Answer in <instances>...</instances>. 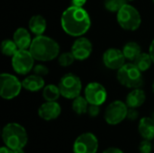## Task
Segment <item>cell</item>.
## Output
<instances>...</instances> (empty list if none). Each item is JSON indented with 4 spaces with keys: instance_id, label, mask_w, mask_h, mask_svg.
<instances>
[{
    "instance_id": "obj_1",
    "label": "cell",
    "mask_w": 154,
    "mask_h": 153,
    "mask_svg": "<svg viewBox=\"0 0 154 153\" xmlns=\"http://www.w3.org/2000/svg\"><path fill=\"white\" fill-rule=\"evenodd\" d=\"M60 24L67 34L72 37H80L89 30L91 19L83 7L70 5L62 13Z\"/></svg>"
},
{
    "instance_id": "obj_2",
    "label": "cell",
    "mask_w": 154,
    "mask_h": 153,
    "mask_svg": "<svg viewBox=\"0 0 154 153\" xmlns=\"http://www.w3.org/2000/svg\"><path fill=\"white\" fill-rule=\"evenodd\" d=\"M29 50L35 60L50 61L59 56L60 45L52 38L42 34L32 39Z\"/></svg>"
},
{
    "instance_id": "obj_3",
    "label": "cell",
    "mask_w": 154,
    "mask_h": 153,
    "mask_svg": "<svg viewBox=\"0 0 154 153\" xmlns=\"http://www.w3.org/2000/svg\"><path fill=\"white\" fill-rule=\"evenodd\" d=\"M2 138L5 146L11 150L24 148L28 142V134L24 127L17 123H9L2 130Z\"/></svg>"
},
{
    "instance_id": "obj_4",
    "label": "cell",
    "mask_w": 154,
    "mask_h": 153,
    "mask_svg": "<svg viewBox=\"0 0 154 153\" xmlns=\"http://www.w3.org/2000/svg\"><path fill=\"white\" fill-rule=\"evenodd\" d=\"M117 80L127 88H139L143 85L142 71L134 63H125L117 70Z\"/></svg>"
},
{
    "instance_id": "obj_5",
    "label": "cell",
    "mask_w": 154,
    "mask_h": 153,
    "mask_svg": "<svg viewBox=\"0 0 154 153\" xmlns=\"http://www.w3.org/2000/svg\"><path fill=\"white\" fill-rule=\"evenodd\" d=\"M116 14L118 24L125 31H136L142 23V17L139 11L128 3L125 4Z\"/></svg>"
},
{
    "instance_id": "obj_6",
    "label": "cell",
    "mask_w": 154,
    "mask_h": 153,
    "mask_svg": "<svg viewBox=\"0 0 154 153\" xmlns=\"http://www.w3.org/2000/svg\"><path fill=\"white\" fill-rule=\"evenodd\" d=\"M59 87L63 97L67 99H74L80 96L82 83L79 77L73 73H68L60 78Z\"/></svg>"
},
{
    "instance_id": "obj_7",
    "label": "cell",
    "mask_w": 154,
    "mask_h": 153,
    "mask_svg": "<svg viewBox=\"0 0 154 153\" xmlns=\"http://www.w3.org/2000/svg\"><path fill=\"white\" fill-rule=\"evenodd\" d=\"M23 87L22 82L10 73H2L0 76V96L5 100L16 97Z\"/></svg>"
},
{
    "instance_id": "obj_8",
    "label": "cell",
    "mask_w": 154,
    "mask_h": 153,
    "mask_svg": "<svg viewBox=\"0 0 154 153\" xmlns=\"http://www.w3.org/2000/svg\"><path fill=\"white\" fill-rule=\"evenodd\" d=\"M34 58L29 50H18L12 57L13 69L19 75L28 74L34 67Z\"/></svg>"
},
{
    "instance_id": "obj_9",
    "label": "cell",
    "mask_w": 154,
    "mask_h": 153,
    "mask_svg": "<svg viewBox=\"0 0 154 153\" xmlns=\"http://www.w3.org/2000/svg\"><path fill=\"white\" fill-rule=\"evenodd\" d=\"M128 106L121 100H116L108 105L105 111V120L110 125H116L122 123L127 115Z\"/></svg>"
},
{
    "instance_id": "obj_10",
    "label": "cell",
    "mask_w": 154,
    "mask_h": 153,
    "mask_svg": "<svg viewBox=\"0 0 154 153\" xmlns=\"http://www.w3.org/2000/svg\"><path fill=\"white\" fill-rule=\"evenodd\" d=\"M98 149V140L92 133L80 134L74 142V153H97Z\"/></svg>"
},
{
    "instance_id": "obj_11",
    "label": "cell",
    "mask_w": 154,
    "mask_h": 153,
    "mask_svg": "<svg viewBox=\"0 0 154 153\" xmlns=\"http://www.w3.org/2000/svg\"><path fill=\"white\" fill-rule=\"evenodd\" d=\"M85 97L90 105L101 106L107 98V91L102 84L91 82L85 88Z\"/></svg>"
},
{
    "instance_id": "obj_12",
    "label": "cell",
    "mask_w": 154,
    "mask_h": 153,
    "mask_svg": "<svg viewBox=\"0 0 154 153\" xmlns=\"http://www.w3.org/2000/svg\"><path fill=\"white\" fill-rule=\"evenodd\" d=\"M125 57L123 50L116 48H110L103 54V63L110 69L118 70L125 64Z\"/></svg>"
},
{
    "instance_id": "obj_13",
    "label": "cell",
    "mask_w": 154,
    "mask_h": 153,
    "mask_svg": "<svg viewBox=\"0 0 154 153\" xmlns=\"http://www.w3.org/2000/svg\"><path fill=\"white\" fill-rule=\"evenodd\" d=\"M93 50L91 41L86 37H78L71 47V52L73 53L76 60H85L89 58Z\"/></svg>"
},
{
    "instance_id": "obj_14",
    "label": "cell",
    "mask_w": 154,
    "mask_h": 153,
    "mask_svg": "<svg viewBox=\"0 0 154 153\" xmlns=\"http://www.w3.org/2000/svg\"><path fill=\"white\" fill-rule=\"evenodd\" d=\"M61 113L60 105L56 101H46L38 109L39 116L45 121L55 120Z\"/></svg>"
},
{
    "instance_id": "obj_15",
    "label": "cell",
    "mask_w": 154,
    "mask_h": 153,
    "mask_svg": "<svg viewBox=\"0 0 154 153\" xmlns=\"http://www.w3.org/2000/svg\"><path fill=\"white\" fill-rule=\"evenodd\" d=\"M13 40L16 43L19 50H28L32 41L29 31L23 27L17 28L15 30L13 35Z\"/></svg>"
},
{
    "instance_id": "obj_16",
    "label": "cell",
    "mask_w": 154,
    "mask_h": 153,
    "mask_svg": "<svg viewBox=\"0 0 154 153\" xmlns=\"http://www.w3.org/2000/svg\"><path fill=\"white\" fill-rule=\"evenodd\" d=\"M146 100L145 92L142 88H134L132 91L127 95L125 99V104L128 107L132 108H138L142 106Z\"/></svg>"
},
{
    "instance_id": "obj_17",
    "label": "cell",
    "mask_w": 154,
    "mask_h": 153,
    "mask_svg": "<svg viewBox=\"0 0 154 153\" xmlns=\"http://www.w3.org/2000/svg\"><path fill=\"white\" fill-rule=\"evenodd\" d=\"M22 85L25 90L30 92H36L42 89L45 87V82L42 77L33 74L26 77L22 81Z\"/></svg>"
},
{
    "instance_id": "obj_18",
    "label": "cell",
    "mask_w": 154,
    "mask_h": 153,
    "mask_svg": "<svg viewBox=\"0 0 154 153\" xmlns=\"http://www.w3.org/2000/svg\"><path fill=\"white\" fill-rule=\"evenodd\" d=\"M138 131L143 139L152 141L154 139V121L151 117H143L138 125Z\"/></svg>"
},
{
    "instance_id": "obj_19",
    "label": "cell",
    "mask_w": 154,
    "mask_h": 153,
    "mask_svg": "<svg viewBox=\"0 0 154 153\" xmlns=\"http://www.w3.org/2000/svg\"><path fill=\"white\" fill-rule=\"evenodd\" d=\"M29 30L36 36L42 35L47 28L46 19L41 14L32 15L28 23Z\"/></svg>"
},
{
    "instance_id": "obj_20",
    "label": "cell",
    "mask_w": 154,
    "mask_h": 153,
    "mask_svg": "<svg viewBox=\"0 0 154 153\" xmlns=\"http://www.w3.org/2000/svg\"><path fill=\"white\" fill-rule=\"evenodd\" d=\"M141 52V46L135 41H129L123 48V53L125 59L130 61H134Z\"/></svg>"
},
{
    "instance_id": "obj_21",
    "label": "cell",
    "mask_w": 154,
    "mask_h": 153,
    "mask_svg": "<svg viewBox=\"0 0 154 153\" xmlns=\"http://www.w3.org/2000/svg\"><path fill=\"white\" fill-rule=\"evenodd\" d=\"M133 63L142 71H146L148 70L151 66H152V57L150 55V53H146V52H141L137 57L136 59L133 61Z\"/></svg>"
},
{
    "instance_id": "obj_22",
    "label": "cell",
    "mask_w": 154,
    "mask_h": 153,
    "mask_svg": "<svg viewBox=\"0 0 154 153\" xmlns=\"http://www.w3.org/2000/svg\"><path fill=\"white\" fill-rule=\"evenodd\" d=\"M61 96L59 86L50 84L42 88V97L45 101H57Z\"/></svg>"
},
{
    "instance_id": "obj_23",
    "label": "cell",
    "mask_w": 154,
    "mask_h": 153,
    "mask_svg": "<svg viewBox=\"0 0 154 153\" xmlns=\"http://www.w3.org/2000/svg\"><path fill=\"white\" fill-rule=\"evenodd\" d=\"M88 106H89V103L88 102V100L85 96H79L73 99L72 109L79 115H81L88 113Z\"/></svg>"
},
{
    "instance_id": "obj_24",
    "label": "cell",
    "mask_w": 154,
    "mask_h": 153,
    "mask_svg": "<svg viewBox=\"0 0 154 153\" xmlns=\"http://www.w3.org/2000/svg\"><path fill=\"white\" fill-rule=\"evenodd\" d=\"M18 50H19V48L17 47V45L14 40L5 39L1 43V50L5 56L13 57L18 51Z\"/></svg>"
},
{
    "instance_id": "obj_25",
    "label": "cell",
    "mask_w": 154,
    "mask_h": 153,
    "mask_svg": "<svg viewBox=\"0 0 154 153\" xmlns=\"http://www.w3.org/2000/svg\"><path fill=\"white\" fill-rule=\"evenodd\" d=\"M125 4H127L126 0H105L104 2L105 8L112 13H117Z\"/></svg>"
},
{
    "instance_id": "obj_26",
    "label": "cell",
    "mask_w": 154,
    "mask_h": 153,
    "mask_svg": "<svg viewBox=\"0 0 154 153\" xmlns=\"http://www.w3.org/2000/svg\"><path fill=\"white\" fill-rule=\"evenodd\" d=\"M76 60L73 53L71 51H66L61 53L59 57H58V62L61 67H69L70 66L74 61Z\"/></svg>"
},
{
    "instance_id": "obj_27",
    "label": "cell",
    "mask_w": 154,
    "mask_h": 153,
    "mask_svg": "<svg viewBox=\"0 0 154 153\" xmlns=\"http://www.w3.org/2000/svg\"><path fill=\"white\" fill-rule=\"evenodd\" d=\"M153 150V144L152 143V141L143 139L140 145H139V151L140 153H152Z\"/></svg>"
},
{
    "instance_id": "obj_28",
    "label": "cell",
    "mask_w": 154,
    "mask_h": 153,
    "mask_svg": "<svg viewBox=\"0 0 154 153\" xmlns=\"http://www.w3.org/2000/svg\"><path fill=\"white\" fill-rule=\"evenodd\" d=\"M33 73L38 75V76H41V77H43V76H46L48 75L49 73V69L43 65V64H37V65H34L33 69Z\"/></svg>"
},
{
    "instance_id": "obj_29",
    "label": "cell",
    "mask_w": 154,
    "mask_h": 153,
    "mask_svg": "<svg viewBox=\"0 0 154 153\" xmlns=\"http://www.w3.org/2000/svg\"><path fill=\"white\" fill-rule=\"evenodd\" d=\"M139 117V112L137 111V108H132L128 107V112L126 115V119L130 121H135Z\"/></svg>"
},
{
    "instance_id": "obj_30",
    "label": "cell",
    "mask_w": 154,
    "mask_h": 153,
    "mask_svg": "<svg viewBox=\"0 0 154 153\" xmlns=\"http://www.w3.org/2000/svg\"><path fill=\"white\" fill-rule=\"evenodd\" d=\"M100 106H97V105H90L88 106V114L91 116V117H96L99 115L100 113Z\"/></svg>"
},
{
    "instance_id": "obj_31",
    "label": "cell",
    "mask_w": 154,
    "mask_h": 153,
    "mask_svg": "<svg viewBox=\"0 0 154 153\" xmlns=\"http://www.w3.org/2000/svg\"><path fill=\"white\" fill-rule=\"evenodd\" d=\"M102 153H125L121 149L116 148V147H109L106 149Z\"/></svg>"
},
{
    "instance_id": "obj_32",
    "label": "cell",
    "mask_w": 154,
    "mask_h": 153,
    "mask_svg": "<svg viewBox=\"0 0 154 153\" xmlns=\"http://www.w3.org/2000/svg\"><path fill=\"white\" fill-rule=\"evenodd\" d=\"M87 3V0H71V5L83 7Z\"/></svg>"
},
{
    "instance_id": "obj_33",
    "label": "cell",
    "mask_w": 154,
    "mask_h": 153,
    "mask_svg": "<svg viewBox=\"0 0 154 153\" xmlns=\"http://www.w3.org/2000/svg\"><path fill=\"white\" fill-rule=\"evenodd\" d=\"M149 53L152 57V62L154 63V40L152 41L150 47H149Z\"/></svg>"
},
{
    "instance_id": "obj_34",
    "label": "cell",
    "mask_w": 154,
    "mask_h": 153,
    "mask_svg": "<svg viewBox=\"0 0 154 153\" xmlns=\"http://www.w3.org/2000/svg\"><path fill=\"white\" fill-rule=\"evenodd\" d=\"M0 153H14L13 152V150H11L10 148H8L7 146H3L1 147L0 149Z\"/></svg>"
},
{
    "instance_id": "obj_35",
    "label": "cell",
    "mask_w": 154,
    "mask_h": 153,
    "mask_svg": "<svg viewBox=\"0 0 154 153\" xmlns=\"http://www.w3.org/2000/svg\"><path fill=\"white\" fill-rule=\"evenodd\" d=\"M14 153H24L23 151V148H20V149H16V150H14L13 151Z\"/></svg>"
},
{
    "instance_id": "obj_36",
    "label": "cell",
    "mask_w": 154,
    "mask_h": 153,
    "mask_svg": "<svg viewBox=\"0 0 154 153\" xmlns=\"http://www.w3.org/2000/svg\"><path fill=\"white\" fill-rule=\"evenodd\" d=\"M152 91H153V94H154V80H153V83H152Z\"/></svg>"
},
{
    "instance_id": "obj_37",
    "label": "cell",
    "mask_w": 154,
    "mask_h": 153,
    "mask_svg": "<svg viewBox=\"0 0 154 153\" xmlns=\"http://www.w3.org/2000/svg\"><path fill=\"white\" fill-rule=\"evenodd\" d=\"M152 118L153 119V121H154V112H153V114H152Z\"/></svg>"
},
{
    "instance_id": "obj_38",
    "label": "cell",
    "mask_w": 154,
    "mask_h": 153,
    "mask_svg": "<svg viewBox=\"0 0 154 153\" xmlns=\"http://www.w3.org/2000/svg\"><path fill=\"white\" fill-rule=\"evenodd\" d=\"M126 1L128 2V1H134V0H126Z\"/></svg>"
},
{
    "instance_id": "obj_39",
    "label": "cell",
    "mask_w": 154,
    "mask_h": 153,
    "mask_svg": "<svg viewBox=\"0 0 154 153\" xmlns=\"http://www.w3.org/2000/svg\"><path fill=\"white\" fill-rule=\"evenodd\" d=\"M153 150H154V142H153Z\"/></svg>"
},
{
    "instance_id": "obj_40",
    "label": "cell",
    "mask_w": 154,
    "mask_h": 153,
    "mask_svg": "<svg viewBox=\"0 0 154 153\" xmlns=\"http://www.w3.org/2000/svg\"><path fill=\"white\" fill-rule=\"evenodd\" d=\"M152 2H153V3H154V0H152Z\"/></svg>"
}]
</instances>
